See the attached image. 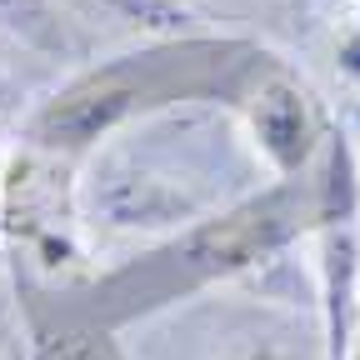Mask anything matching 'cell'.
Returning <instances> with one entry per match:
<instances>
[{
    "label": "cell",
    "instance_id": "cell-7",
    "mask_svg": "<svg viewBox=\"0 0 360 360\" xmlns=\"http://www.w3.org/2000/svg\"><path fill=\"white\" fill-rule=\"evenodd\" d=\"M225 360H281L276 350H236V355H225Z\"/></svg>",
    "mask_w": 360,
    "mask_h": 360
},
{
    "label": "cell",
    "instance_id": "cell-3",
    "mask_svg": "<svg viewBox=\"0 0 360 360\" xmlns=\"http://www.w3.org/2000/svg\"><path fill=\"white\" fill-rule=\"evenodd\" d=\"M255 135H260L265 155L281 170H295L305 160V150H310V110H305V96L295 85L276 80V85H265L255 96Z\"/></svg>",
    "mask_w": 360,
    "mask_h": 360
},
{
    "label": "cell",
    "instance_id": "cell-1",
    "mask_svg": "<svg viewBox=\"0 0 360 360\" xmlns=\"http://www.w3.org/2000/svg\"><path fill=\"white\" fill-rule=\"evenodd\" d=\"M135 105H141V80L130 70H101V75H80L70 80L60 96H51L35 120L30 135L40 146H56V150H75L110 135Z\"/></svg>",
    "mask_w": 360,
    "mask_h": 360
},
{
    "label": "cell",
    "instance_id": "cell-8",
    "mask_svg": "<svg viewBox=\"0 0 360 360\" xmlns=\"http://www.w3.org/2000/svg\"><path fill=\"white\" fill-rule=\"evenodd\" d=\"M11 105V80H6V70H0V110Z\"/></svg>",
    "mask_w": 360,
    "mask_h": 360
},
{
    "label": "cell",
    "instance_id": "cell-4",
    "mask_svg": "<svg viewBox=\"0 0 360 360\" xmlns=\"http://www.w3.org/2000/svg\"><path fill=\"white\" fill-rule=\"evenodd\" d=\"M0 35L35 56L65 51V20L56 0H0Z\"/></svg>",
    "mask_w": 360,
    "mask_h": 360
},
{
    "label": "cell",
    "instance_id": "cell-2",
    "mask_svg": "<svg viewBox=\"0 0 360 360\" xmlns=\"http://www.w3.org/2000/svg\"><path fill=\"white\" fill-rule=\"evenodd\" d=\"M300 225V210L290 195H270V200H250L240 210H231L225 220H210L205 231L191 236L186 245V260L195 270H240V265H255L260 255L281 250Z\"/></svg>",
    "mask_w": 360,
    "mask_h": 360
},
{
    "label": "cell",
    "instance_id": "cell-5",
    "mask_svg": "<svg viewBox=\"0 0 360 360\" xmlns=\"http://www.w3.org/2000/svg\"><path fill=\"white\" fill-rule=\"evenodd\" d=\"M110 11L130 25H141L150 35H191L195 30V15L180 6V0H110Z\"/></svg>",
    "mask_w": 360,
    "mask_h": 360
},
{
    "label": "cell",
    "instance_id": "cell-6",
    "mask_svg": "<svg viewBox=\"0 0 360 360\" xmlns=\"http://www.w3.org/2000/svg\"><path fill=\"white\" fill-rule=\"evenodd\" d=\"M340 65H345V70L360 80V25H355V30L345 35V45H340Z\"/></svg>",
    "mask_w": 360,
    "mask_h": 360
}]
</instances>
